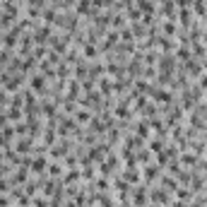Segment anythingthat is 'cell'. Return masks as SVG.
<instances>
[{
  "mask_svg": "<svg viewBox=\"0 0 207 207\" xmlns=\"http://www.w3.org/2000/svg\"><path fill=\"white\" fill-rule=\"evenodd\" d=\"M41 87H44V80H41V77H36V80H34V89H41Z\"/></svg>",
  "mask_w": 207,
  "mask_h": 207,
  "instance_id": "cell-1",
  "label": "cell"
}]
</instances>
